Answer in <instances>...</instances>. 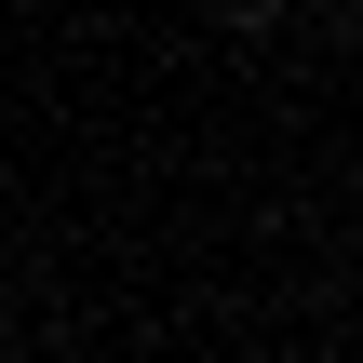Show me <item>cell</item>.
<instances>
[{
  "label": "cell",
  "instance_id": "6da1fadb",
  "mask_svg": "<svg viewBox=\"0 0 363 363\" xmlns=\"http://www.w3.org/2000/svg\"><path fill=\"white\" fill-rule=\"evenodd\" d=\"M202 13H216L229 40H283V13H296V0H202Z\"/></svg>",
  "mask_w": 363,
  "mask_h": 363
}]
</instances>
